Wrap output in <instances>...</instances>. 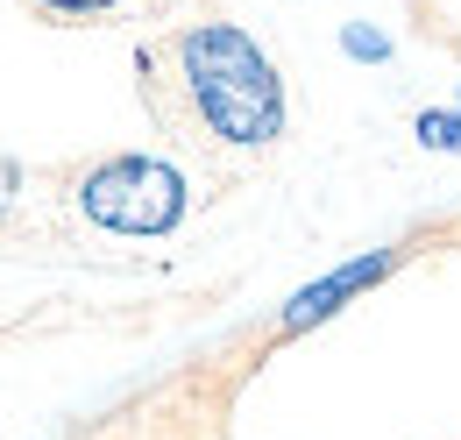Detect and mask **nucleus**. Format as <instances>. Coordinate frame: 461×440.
<instances>
[{
  "mask_svg": "<svg viewBox=\"0 0 461 440\" xmlns=\"http://www.w3.org/2000/svg\"><path fill=\"white\" fill-rule=\"evenodd\" d=\"M149 71V100L185 142L206 150H270L285 135V86L277 64L263 57L256 36H241L234 22H199L177 29L164 50L142 57Z\"/></svg>",
  "mask_w": 461,
  "mask_h": 440,
  "instance_id": "obj_1",
  "label": "nucleus"
},
{
  "mask_svg": "<svg viewBox=\"0 0 461 440\" xmlns=\"http://www.w3.org/2000/svg\"><path fill=\"white\" fill-rule=\"evenodd\" d=\"M185 178L164 157H107L78 178V206L107 234H171L185 220Z\"/></svg>",
  "mask_w": 461,
  "mask_h": 440,
  "instance_id": "obj_2",
  "label": "nucleus"
},
{
  "mask_svg": "<svg viewBox=\"0 0 461 440\" xmlns=\"http://www.w3.org/2000/svg\"><path fill=\"white\" fill-rule=\"evenodd\" d=\"M391 249H376V256H355V263H341V270H327L320 284H305V291H291V306H285V334L298 327H320V320H334L355 291H369L376 277H391Z\"/></svg>",
  "mask_w": 461,
  "mask_h": 440,
  "instance_id": "obj_3",
  "label": "nucleus"
},
{
  "mask_svg": "<svg viewBox=\"0 0 461 440\" xmlns=\"http://www.w3.org/2000/svg\"><path fill=\"white\" fill-rule=\"evenodd\" d=\"M419 142L426 150H461V107L455 114H419Z\"/></svg>",
  "mask_w": 461,
  "mask_h": 440,
  "instance_id": "obj_4",
  "label": "nucleus"
},
{
  "mask_svg": "<svg viewBox=\"0 0 461 440\" xmlns=\"http://www.w3.org/2000/svg\"><path fill=\"white\" fill-rule=\"evenodd\" d=\"M36 7H43V14H71V22H107L128 0H36Z\"/></svg>",
  "mask_w": 461,
  "mask_h": 440,
  "instance_id": "obj_5",
  "label": "nucleus"
},
{
  "mask_svg": "<svg viewBox=\"0 0 461 440\" xmlns=\"http://www.w3.org/2000/svg\"><path fill=\"white\" fill-rule=\"evenodd\" d=\"M341 43H348V57H391V43H384L376 29H348Z\"/></svg>",
  "mask_w": 461,
  "mask_h": 440,
  "instance_id": "obj_6",
  "label": "nucleus"
},
{
  "mask_svg": "<svg viewBox=\"0 0 461 440\" xmlns=\"http://www.w3.org/2000/svg\"><path fill=\"white\" fill-rule=\"evenodd\" d=\"M7 192H14V164L0 157V206H7Z\"/></svg>",
  "mask_w": 461,
  "mask_h": 440,
  "instance_id": "obj_7",
  "label": "nucleus"
}]
</instances>
